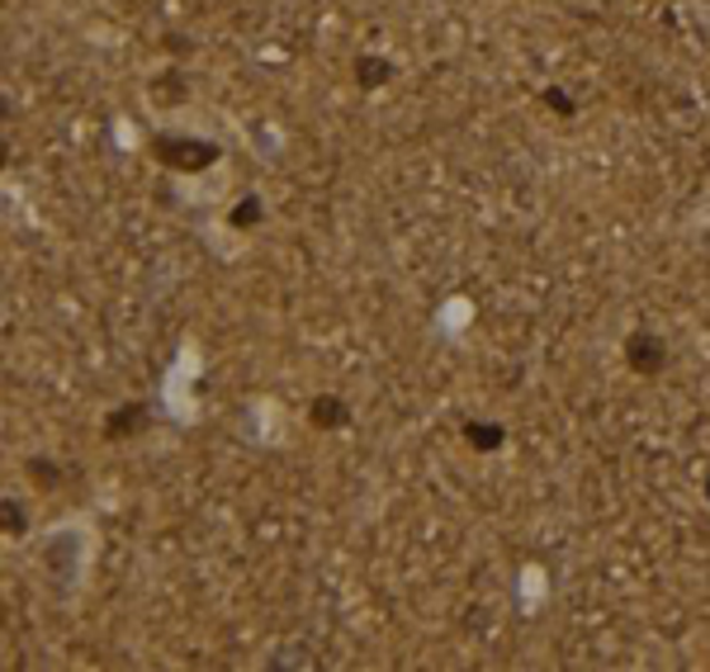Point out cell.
<instances>
[{"instance_id":"7","label":"cell","mask_w":710,"mask_h":672,"mask_svg":"<svg viewBox=\"0 0 710 672\" xmlns=\"http://www.w3.org/2000/svg\"><path fill=\"white\" fill-rule=\"evenodd\" d=\"M185 95H190V85H185L181 72H162V77L152 81V100L162 104V110H166V104H185Z\"/></svg>"},{"instance_id":"2","label":"cell","mask_w":710,"mask_h":672,"mask_svg":"<svg viewBox=\"0 0 710 672\" xmlns=\"http://www.w3.org/2000/svg\"><path fill=\"white\" fill-rule=\"evenodd\" d=\"M156 162L181 171V175H194V171H209L219 162V143H209V138H194V133H162L152 143Z\"/></svg>"},{"instance_id":"10","label":"cell","mask_w":710,"mask_h":672,"mask_svg":"<svg viewBox=\"0 0 710 672\" xmlns=\"http://www.w3.org/2000/svg\"><path fill=\"white\" fill-rule=\"evenodd\" d=\"M252 223H261V200L256 194H246V200L233 208V227H252Z\"/></svg>"},{"instance_id":"8","label":"cell","mask_w":710,"mask_h":672,"mask_svg":"<svg viewBox=\"0 0 710 672\" xmlns=\"http://www.w3.org/2000/svg\"><path fill=\"white\" fill-rule=\"evenodd\" d=\"M355 77H361L365 85H384L388 77H394V67H388V62H375V58H361V62H355Z\"/></svg>"},{"instance_id":"9","label":"cell","mask_w":710,"mask_h":672,"mask_svg":"<svg viewBox=\"0 0 710 672\" xmlns=\"http://www.w3.org/2000/svg\"><path fill=\"white\" fill-rule=\"evenodd\" d=\"M24 469L33 474V483H39V488H58V483H62V469H52V465H48L43 455H33V459H29Z\"/></svg>"},{"instance_id":"3","label":"cell","mask_w":710,"mask_h":672,"mask_svg":"<svg viewBox=\"0 0 710 672\" xmlns=\"http://www.w3.org/2000/svg\"><path fill=\"white\" fill-rule=\"evenodd\" d=\"M620 350H626V365L635 369V375H645V379H653V375H663L668 369V342L659 332H649V327H635Z\"/></svg>"},{"instance_id":"4","label":"cell","mask_w":710,"mask_h":672,"mask_svg":"<svg viewBox=\"0 0 710 672\" xmlns=\"http://www.w3.org/2000/svg\"><path fill=\"white\" fill-rule=\"evenodd\" d=\"M308 421L317 431H342L346 421H351V408H346V398H336V394H323V398H313L308 403Z\"/></svg>"},{"instance_id":"1","label":"cell","mask_w":710,"mask_h":672,"mask_svg":"<svg viewBox=\"0 0 710 672\" xmlns=\"http://www.w3.org/2000/svg\"><path fill=\"white\" fill-rule=\"evenodd\" d=\"M33 563L48 573V582L58 592H77L85 578V563H91V536H85V526L81 521L52 526L48 536L33 544Z\"/></svg>"},{"instance_id":"5","label":"cell","mask_w":710,"mask_h":672,"mask_svg":"<svg viewBox=\"0 0 710 672\" xmlns=\"http://www.w3.org/2000/svg\"><path fill=\"white\" fill-rule=\"evenodd\" d=\"M142 427H148V408H142V403H129V408H119V413L110 417L104 436H110V440H123V436H133V431H142Z\"/></svg>"},{"instance_id":"6","label":"cell","mask_w":710,"mask_h":672,"mask_svg":"<svg viewBox=\"0 0 710 672\" xmlns=\"http://www.w3.org/2000/svg\"><path fill=\"white\" fill-rule=\"evenodd\" d=\"M465 440H469L478 455H493V450H503L507 431L497 427V421H469V427H465Z\"/></svg>"}]
</instances>
